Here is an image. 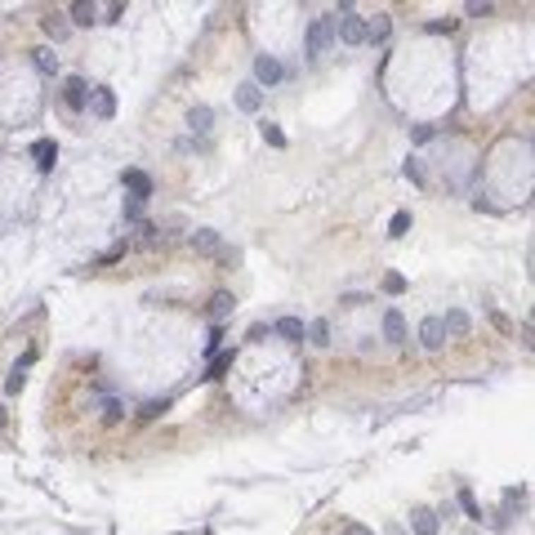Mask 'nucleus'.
<instances>
[{"instance_id":"obj_1","label":"nucleus","mask_w":535,"mask_h":535,"mask_svg":"<svg viewBox=\"0 0 535 535\" xmlns=\"http://www.w3.org/2000/svg\"><path fill=\"white\" fill-rule=\"evenodd\" d=\"M335 40H344V45H366V18L353 9V5H339V13H335Z\"/></svg>"},{"instance_id":"obj_2","label":"nucleus","mask_w":535,"mask_h":535,"mask_svg":"<svg viewBox=\"0 0 535 535\" xmlns=\"http://www.w3.org/2000/svg\"><path fill=\"white\" fill-rule=\"evenodd\" d=\"M330 45H335V23L330 18H313V23H308V54L321 59Z\"/></svg>"},{"instance_id":"obj_3","label":"nucleus","mask_w":535,"mask_h":535,"mask_svg":"<svg viewBox=\"0 0 535 535\" xmlns=\"http://www.w3.org/2000/svg\"><path fill=\"white\" fill-rule=\"evenodd\" d=\"M85 107L94 112L98 121H112V116H116V94H112L107 85H94V90H90V103H85Z\"/></svg>"},{"instance_id":"obj_4","label":"nucleus","mask_w":535,"mask_h":535,"mask_svg":"<svg viewBox=\"0 0 535 535\" xmlns=\"http://www.w3.org/2000/svg\"><path fill=\"white\" fill-rule=\"evenodd\" d=\"M63 103L72 107V112H85V103H90V85L80 76H67L63 80Z\"/></svg>"},{"instance_id":"obj_5","label":"nucleus","mask_w":535,"mask_h":535,"mask_svg":"<svg viewBox=\"0 0 535 535\" xmlns=\"http://www.w3.org/2000/svg\"><path fill=\"white\" fill-rule=\"evenodd\" d=\"M281 76H286V67H281L272 54H259L255 59V85H277Z\"/></svg>"},{"instance_id":"obj_6","label":"nucleus","mask_w":535,"mask_h":535,"mask_svg":"<svg viewBox=\"0 0 535 535\" xmlns=\"http://www.w3.org/2000/svg\"><path fill=\"white\" fill-rule=\"evenodd\" d=\"M438 517H442V513H433V509H424V504H415V509H411V531H415V535H438V531H442Z\"/></svg>"},{"instance_id":"obj_7","label":"nucleus","mask_w":535,"mask_h":535,"mask_svg":"<svg viewBox=\"0 0 535 535\" xmlns=\"http://www.w3.org/2000/svg\"><path fill=\"white\" fill-rule=\"evenodd\" d=\"M419 344H424L428 353H438V348H446V330H442V317H424V326H419Z\"/></svg>"},{"instance_id":"obj_8","label":"nucleus","mask_w":535,"mask_h":535,"mask_svg":"<svg viewBox=\"0 0 535 535\" xmlns=\"http://www.w3.org/2000/svg\"><path fill=\"white\" fill-rule=\"evenodd\" d=\"M188 241H192L196 255H219V250H223V241H219V232H215V228H196Z\"/></svg>"},{"instance_id":"obj_9","label":"nucleus","mask_w":535,"mask_h":535,"mask_svg":"<svg viewBox=\"0 0 535 535\" xmlns=\"http://www.w3.org/2000/svg\"><path fill=\"white\" fill-rule=\"evenodd\" d=\"M121 183L130 188L134 201H148V196H152V179H148L143 170H125V174H121Z\"/></svg>"},{"instance_id":"obj_10","label":"nucleus","mask_w":535,"mask_h":535,"mask_svg":"<svg viewBox=\"0 0 535 535\" xmlns=\"http://www.w3.org/2000/svg\"><path fill=\"white\" fill-rule=\"evenodd\" d=\"M236 107H241V112H259V107H263V90L255 85V80L236 85Z\"/></svg>"},{"instance_id":"obj_11","label":"nucleus","mask_w":535,"mask_h":535,"mask_svg":"<svg viewBox=\"0 0 535 535\" xmlns=\"http://www.w3.org/2000/svg\"><path fill=\"white\" fill-rule=\"evenodd\" d=\"M384 339L388 344H406V317L397 313V308H388V313H384Z\"/></svg>"},{"instance_id":"obj_12","label":"nucleus","mask_w":535,"mask_h":535,"mask_svg":"<svg viewBox=\"0 0 535 535\" xmlns=\"http://www.w3.org/2000/svg\"><path fill=\"white\" fill-rule=\"evenodd\" d=\"M388 32H392V18H388V13H375V18H366V40H371V45H384Z\"/></svg>"},{"instance_id":"obj_13","label":"nucleus","mask_w":535,"mask_h":535,"mask_svg":"<svg viewBox=\"0 0 535 535\" xmlns=\"http://www.w3.org/2000/svg\"><path fill=\"white\" fill-rule=\"evenodd\" d=\"M442 330H446V339H464V335H469V313L450 308V313L442 317Z\"/></svg>"},{"instance_id":"obj_14","label":"nucleus","mask_w":535,"mask_h":535,"mask_svg":"<svg viewBox=\"0 0 535 535\" xmlns=\"http://www.w3.org/2000/svg\"><path fill=\"white\" fill-rule=\"evenodd\" d=\"M272 335H281V339H290V344H303V321L299 317H277Z\"/></svg>"},{"instance_id":"obj_15","label":"nucleus","mask_w":535,"mask_h":535,"mask_svg":"<svg viewBox=\"0 0 535 535\" xmlns=\"http://www.w3.org/2000/svg\"><path fill=\"white\" fill-rule=\"evenodd\" d=\"M210 125H215V112H210L205 103H196V107L188 112V130H192V134H210Z\"/></svg>"},{"instance_id":"obj_16","label":"nucleus","mask_w":535,"mask_h":535,"mask_svg":"<svg viewBox=\"0 0 535 535\" xmlns=\"http://www.w3.org/2000/svg\"><path fill=\"white\" fill-rule=\"evenodd\" d=\"M32 157H36L40 170H54V161H59V148H54L49 138H40V143H32Z\"/></svg>"},{"instance_id":"obj_17","label":"nucleus","mask_w":535,"mask_h":535,"mask_svg":"<svg viewBox=\"0 0 535 535\" xmlns=\"http://www.w3.org/2000/svg\"><path fill=\"white\" fill-rule=\"evenodd\" d=\"M27 366H32V353H27V357L9 371V379H5V392H9V397H13V392H23V384H27Z\"/></svg>"},{"instance_id":"obj_18","label":"nucleus","mask_w":535,"mask_h":535,"mask_svg":"<svg viewBox=\"0 0 535 535\" xmlns=\"http://www.w3.org/2000/svg\"><path fill=\"white\" fill-rule=\"evenodd\" d=\"M32 63H36V72H59V54H54L49 45H40V49H32Z\"/></svg>"},{"instance_id":"obj_19","label":"nucleus","mask_w":535,"mask_h":535,"mask_svg":"<svg viewBox=\"0 0 535 535\" xmlns=\"http://www.w3.org/2000/svg\"><path fill=\"white\" fill-rule=\"evenodd\" d=\"M232 308H236V299H232V294H228V290H215V299H210V317H215V321H223V317L232 313Z\"/></svg>"},{"instance_id":"obj_20","label":"nucleus","mask_w":535,"mask_h":535,"mask_svg":"<svg viewBox=\"0 0 535 535\" xmlns=\"http://www.w3.org/2000/svg\"><path fill=\"white\" fill-rule=\"evenodd\" d=\"M72 23H76V27L98 23V5H90V0H76V5H72Z\"/></svg>"},{"instance_id":"obj_21","label":"nucleus","mask_w":535,"mask_h":535,"mask_svg":"<svg viewBox=\"0 0 535 535\" xmlns=\"http://www.w3.org/2000/svg\"><path fill=\"white\" fill-rule=\"evenodd\" d=\"M40 27H45V36L54 40V45H59V40H67V32H72V27H67L63 18H54V13H49V18H40Z\"/></svg>"},{"instance_id":"obj_22","label":"nucleus","mask_w":535,"mask_h":535,"mask_svg":"<svg viewBox=\"0 0 535 535\" xmlns=\"http://www.w3.org/2000/svg\"><path fill=\"white\" fill-rule=\"evenodd\" d=\"M303 335H308V344H317V348H326V344H330V326H326L321 317H317V321H313V326H308Z\"/></svg>"},{"instance_id":"obj_23","label":"nucleus","mask_w":535,"mask_h":535,"mask_svg":"<svg viewBox=\"0 0 535 535\" xmlns=\"http://www.w3.org/2000/svg\"><path fill=\"white\" fill-rule=\"evenodd\" d=\"M406 232H411V210H397L388 219V236H406Z\"/></svg>"},{"instance_id":"obj_24","label":"nucleus","mask_w":535,"mask_h":535,"mask_svg":"<svg viewBox=\"0 0 535 535\" xmlns=\"http://www.w3.org/2000/svg\"><path fill=\"white\" fill-rule=\"evenodd\" d=\"M259 130H263V138H268V143H272V148H286V134H281L277 125H268V121H263Z\"/></svg>"},{"instance_id":"obj_25","label":"nucleus","mask_w":535,"mask_h":535,"mask_svg":"<svg viewBox=\"0 0 535 535\" xmlns=\"http://www.w3.org/2000/svg\"><path fill=\"white\" fill-rule=\"evenodd\" d=\"M228 366H232V353H219L215 361H210V379H219L223 371H228Z\"/></svg>"},{"instance_id":"obj_26","label":"nucleus","mask_w":535,"mask_h":535,"mask_svg":"<svg viewBox=\"0 0 535 535\" xmlns=\"http://www.w3.org/2000/svg\"><path fill=\"white\" fill-rule=\"evenodd\" d=\"M459 504L469 509V517H477V522H482V509H477V500L469 495V491H459Z\"/></svg>"},{"instance_id":"obj_27","label":"nucleus","mask_w":535,"mask_h":535,"mask_svg":"<svg viewBox=\"0 0 535 535\" xmlns=\"http://www.w3.org/2000/svg\"><path fill=\"white\" fill-rule=\"evenodd\" d=\"M384 290H388V294H402V290H406V281L392 272V277H384Z\"/></svg>"},{"instance_id":"obj_28","label":"nucleus","mask_w":535,"mask_h":535,"mask_svg":"<svg viewBox=\"0 0 535 535\" xmlns=\"http://www.w3.org/2000/svg\"><path fill=\"white\" fill-rule=\"evenodd\" d=\"M411 138H415V143H428V138H433V125H415Z\"/></svg>"},{"instance_id":"obj_29","label":"nucleus","mask_w":535,"mask_h":535,"mask_svg":"<svg viewBox=\"0 0 535 535\" xmlns=\"http://www.w3.org/2000/svg\"><path fill=\"white\" fill-rule=\"evenodd\" d=\"M344 535H375V531H371V527H361V522H348Z\"/></svg>"},{"instance_id":"obj_30","label":"nucleus","mask_w":535,"mask_h":535,"mask_svg":"<svg viewBox=\"0 0 535 535\" xmlns=\"http://www.w3.org/2000/svg\"><path fill=\"white\" fill-rule=\"evenodd\" d=\"M455 27V18H438V23H428V32H450Z\"/></svg>"},{"instance_id":"obj_31","label":"nucleus","mask_w":535,"mask_h":535,"mask_svg":"<svg viewBox=\"0 0 535 535\" xmlns=\"http://www.w3.org/2000/svg\"><path fill=\"white\" fill-rule=\"evenodd\" d=\"M406 179H411V183H424V174H419V165H415V161H406Z\"/></svg>"},{"instance_id":"obj_32","label":"nucleus","mask_w":535,"mask_h":535,"mask_svg":"<svg viewBox=\"0 0 535 535\" xmlns=\"http://www.w3.org/2000/svg\"><path fill=\"white\" fill-rule=\"evenodd\" d=\"M161 411H165V402H148V406H143V419H152V415H161Z\"/></svg>"},{"instance_id":"obj_33","label":"nucleus","mask_w":535,"mask_h":535,"mask_svg":"<svg viewBox=\"0 0 535 535\" xmlns=\"http://www.w3.org/2000/svg\"><path fill=\"white\" fill-rule=\"evenodd\" d=\"M121 13H125V5H107V18L103 23H121Z\"/></svg>"},{"instance_id":"obj_34","label":"nucleus","mask_w":535,"mask_h":535,"mask_svg":"<svg viewBox=\"0 0 535 535\" xmlns=\"http://www.w3.org/2000/svg\"><path fill=\"white\" fill-rule=\"evenodd\" d=\"M384 535H406V531H402V527H388V531H384Z\"/></svg>"},{"instance_id":"obj_35","label":"nucleus","mask_w":535,"mask_h":535,"mask_svg":"<svg viewBox=\"0 0 535 535\" xmlns=\"http://www.w3.org/2000/svg\"><path fill=\"white\" fill-rule=\"evenodd\" d=\"M0 428H5V406H0Z\"/></svg>"}]
</instances>
